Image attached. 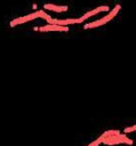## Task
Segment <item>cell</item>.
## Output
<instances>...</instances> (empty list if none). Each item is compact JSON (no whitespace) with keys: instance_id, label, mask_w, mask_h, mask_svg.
<instances>
[{"instance_id":"6da1fadb","label":"cell","mask_w":136,"mask_h":146,"mask_svg":"<svg viewBox=\"0 0 136 146\" xmlns=\"http://www.w3.org/2000/svg\"><path fill=\"white\" fill-rule=\"evenodd\" d=\"M49 17H50V16H49L45 10H37V11H34V13H31V14H27V15H25V16H22V17H18V18L13 19V21L9 23V25H10L11 27H14V26H16V25L24 24V23L30 22V21H33V19H35V18H43V19L47 21Z\"/></svg>"},{"instance_id":"7a4b0ae2","label":"cell","mask_w":136,"mask_h":146,"mask_svg":"<svg viewBox=\"0 0 136 146\" xmlns=\"http://www.w3.org/2000/svg\"><path fill=\"white\" fill-rule=\"evenodd\" d=\"M120 5H117L107 15H105L104 17H102V18H99V19H97V21H95V22H91V23H88V24H85V29L86 30H88V29H94V27H98V26H102V25H104V24H106V23H109L113 17H115L117 16V14L119 13V10H120Z\"/></svg>"},{"instance_id":"3957f363","label":"cell","mask_w":136,"mask_h":146,"mask_svg":"<svg viewBox=\"0 0 136 146\" xmlns=\"http://www.w3.org/2000/svg\"><path fill=\"white\" fill-rule=\"evenodd\" d=\"M102 144L110 145V146H111V145H117V144H128V145H131V144H133V140H131L130 138H128L126 135L119 133V135L106 136Z\"/></svg>"},{"instance_id":"277c9868","label":"cell","mask_w":136,"mask_h":146,"mask_svg":"<svg viewBox=\"0 0 136 146\" xmlns=\"http://www.w3.org/2000/svg\"><path fill=\"white\" fill-rule=\"evenodd\" d=\"M83 22H85V19L82 17H79V18H65V19H57V18L49 17L47 19L48 24H58V25H63V26H69V25H72V24H80V23H83Z\"/></svg>"},{"instance_id":"5b68a950","label":"cell","mask_w":136,"mask_h":146,"mask_svg":"<svg viewBox=\"0 0 136 146\" xmlns=\"http://www.w3.org/2000/svg\"><path fill=\"white\" fill-rule=\"evenodd\" d=\"M34 31H41V32H67L69 27L67 26H63V25H58V24H48L45 26H40V27H34Z\"/></svg>"},{"instance_id":"8992f818","label":"cell","mask_w":136,"mask_h":146,"mask_svg":"<svg viewBox=\"0 0 136 146\" xmlns=\"http://www.w3.org/2000/svg\"><path fill=\"white\" fill-rule=\"evenodd\" d=\"M109 10V7L107 6H99V7H97V8H95V9H93V10H89V11H87L83 16H81L85 21L87 19V18H89V17H91V16H95V15H97V14H99V13H103V11H107Z\"/></svg>"},{"instance_id":"52a82bcc","label":"cell","mask_w":136,"mask_h":146,"mask_svg":"<svg viewBox=\"0 0 136 146\" xmlns=\"http://www.w3.org/2000/svg\"><path fill=\"white\" fill-rule=\"evenodd\" d=\"M43 8L46 10L56 11V13H63L67 10V6H59V5H54V3H46L43 5Z\"/></svg>"},{"instance_id":"ba28073f","label":"cell","mask_w":136,"mask_h":146,"mask_svg":"<svg viewBox=\"0 0 136 146\" xmlns=\"http://www.w3.org/2000/svg\"><path fill=\"white\" fill-rule=\"evenodd\" d=\"M105 139V135L103 133V135H101L96 140H94V141H91L90 144H88L87 146H99L102 143H103V140Z\"/></svg>"},{"instance_id":"9c48e42d","label":"cell","mask_w":136,"mask_h":146,"mask_svg":"<svg viewBox=\"0 0 136 146\" xmlns=\"http://www.w3.org/2000/svg\"><path fill=\"white\" fill-rule=\"evenodd\" d=\"M133 131H136V124H135V125H131V127H127V128L125 129V133L133 132Z\"/></svg>"}]
</instances>
